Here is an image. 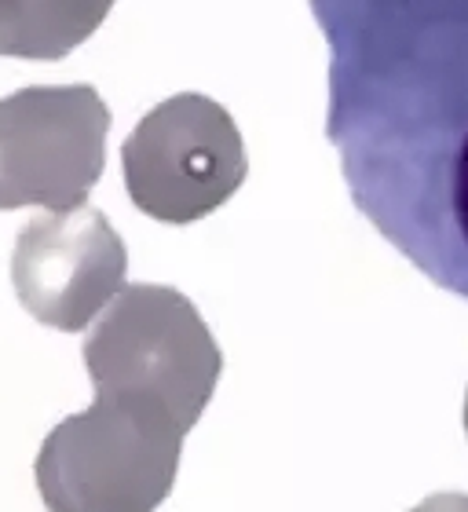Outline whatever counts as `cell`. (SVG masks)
<instances>
[{
	"label": "cell",
	"instance_id": "6da1fadb",
	"mask_svg": "<svg viewBox=\"0 0 468 512\" xmlns=\"http://www.w3.org/2000/svg\"><path fill=\"white\" fill-rule=\"evenodd\" d=\"M330 44L326 136L359 213L468 300V0H311Z\"/></svg>",
	"mask_w": 468,
	"mask_h": 512
},
{
	"label": "cell",
	"instance_id": "7a4b0ae2",
	"mask_svg": "<svg viewBox=\"0 0 468 512\" xmlns=\"http://www.w3.org/2000/svg\"><path fill=\"white\" fill-rule=\"evenodd\" d=\"M187 432L161 406L96 395L44 436L33 480L48 512H154L169 498Z\"/></svg>",
	"mask_w": 468,
	"mask_h": 512
},
{
	"label": "cell",
	"instance_id": "3957f363",
	"mask_svg": "<svg viewBox=\"0 0 468 512\" xmlns=\"http://www.w3.org/2000/svg\"><path fill=\"white\" fill-rule=\"evenodd\" d=\"M81 359L96 395L161 406L183 432L198 425L224 374V352L202 311L158 282L121 289L88 330Z\"/></svg>",
	"mask_w": 468,
	"mask_h": 512
},
{
	"label": "cell",
	"instance_id": "277c9868",
	"mask_svg": "<svg viewBox=\"0 0 468 512\" xmlns=\"http://www.w3.org/2000/svg\"><path fill=\"white\" fill-rule=\"evenodd\" d=\"M121 169L139 213L187 227L242 187L249 158L231 110L202 92H180L132 128L121 143Z\"/></svg>",
	"mask_w": 468,
	"mask_h": 512
},
{
	"label": "cell",
	"instance_id": "5b68a950",
	"mask_svg": "<svg viewBox=\"0 0 468 512\" xmlns=\"http://www.w3.org/2000/svg\"><path fill=\"white\" fill-rule=\"evenodd\" d=\"M110 110L92 85H30L0 99V213L85 205L107 165Z\"/></svg>",
	"mask_w": 468,
	"mask_h": 512
},
{
	"label": "cell",
	"instance_id": "8992f818",
	"mask_svg": "<svg viewBox=\"0 0 468 512\" xmlns=\"http://www.w3.org/2000/svg\"><path fill=\"white\" fill-rule=\"evenodd\" d=\"M128 249L107 216L92 205L33 216L11 253L15 297L41 326L85 330L125 289Z\"/></svg>",
	"mask_w": 468,
	"mask_h": 512
},
{
	"label": "cell",
	"instance_id": "52a82bcc",
	"mask_svg": "<svg viewBox=\"0 0 468 512\" xmlns=\"http://www.w3.org/2000/svg\"><path fill=\"white\" fill-rule=\"evenodd\" d=\"M114 0H0V55L55 63L103 26Z\"/></svg>",
	"mask_w": 468,
	"mask_h": 512
},
{
	"label": "cell",
	"instance_id": "ba28073f",
	"mask_svg": "<svg viewBox=\"0 0 468 512\" xmlns=\"http://www.w3.org/2000/svg\"><path fill=\"white\" fill-rule=\"evenodd\" d=\"M410 512H468V494L458 491H439L425 502H417Z\"/></svg>",
	"mask_w": 468,
	"mask_h": 512
},
{
	"label": "cell",
	"instance_id": "9c48e42d",
	"mask_svg": "<svg viewBox=\"0 0 468 512\" xmlns=\"http://www.w3.org/2000/svg\"><path fill=\"white\" fill-rule=\"evenodd\" d=\"M465 436H468V392H465Z\"/></svg>",
	"mask_w": 468,
	"mask_h": 512
}]
</instances>
